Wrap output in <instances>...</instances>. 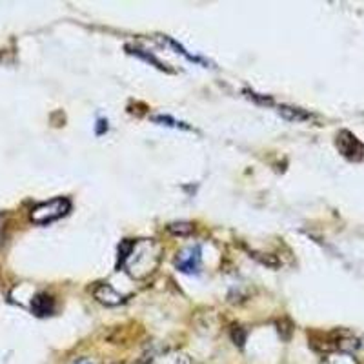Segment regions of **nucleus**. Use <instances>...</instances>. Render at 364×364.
<instances>
[{
  "instance_id": "obj_1",
  "label": "nucleus",
  "mask_w": 364,
  "mask_h": 364,
  "mask_svg": "<svg viewBox=\"0 0 364 364\" xmlns=\"http://www.w3.org/2000/svg\"><path fill=\"white\" fill-rule=\"evenodd\" d=\"M162 259V246L155 239L124 240L119 248L117 268H124L131 279L143 281L155 273Z\"/></svg>"
},
{
  "instance_id": "obj_2",
  "label": "nucleus",
  "mask_w": 364,
  "mask_h": 364,
  "mask_svg": "<svg viewBox=\"0 0 364 364\" xmlns=\"http://www.w3.org/2000/svg\"><path fill=\"white\" fill-rule=\"evenodd\" d=\"M69 210H71V203H69L68 198L57 197L33 208L31 213H29V219L35 224H50V222L57 221L60 217L68 215Z\"/></svg>"
},
{
  "instance_id": "obj_3",
  "label": "nucleus",
  "mask_w": 364,
  "mask_h": 364,
  "mask_svg": "<svg viewBox=\"0 0 364 364\" xmlns=\"http://www.w3.org/2000/svg\"><path fill=\"white\" fill-rule=\"evenodd\" d=\"M337 148H339L342 157H346L348 161H354V162L363 161L364 157L363 143H361L359 138L355 137L351 131H348V129H342V131H339V135H337Z\"/></svg>"
},
{
  "instance_id": "obj_4",
  "label": "nucleus",
  "mask_w": 364,
  "mask_h": 364,
  "mask_svg": "<svg viewBox=\"0 0 364 364\" xmlns=\"http://www.w3.org/2000/svg\"><path fill=\"white\" fill-rule=\"evenodd\" d=\"M201 261H203V249H201V246L198 245H195L191 246V248L186 249V252H182L180 255H177L175 268L179 270V272L194 275V273H198Z\"/></svg>"
},
{
  "instance_id": "obj_5",
  "label": "nucleus",
  "mask_w": 364,
  "mask_h": 364,
  "mask_svg": "<svg viewBox=\"0 0 364 364\" xmlns=\"http://www.w3.org/2000/svg\"><path fill=\"white\" fill-rule=\"evenodd\" d=\"M335 346H337V350L350 354L351 357H355V359L359 361L361 364L364 363V337L344 333V335L337 339Z\"/></svg>"
},
{
  "instance_id": "obj_6",
  "label": "nucleus",
  "mask_w": 364,
  "mask_h": 364,
  "mask_svg": "<svg viewBox=\"0 0 364 364\" xmlns=\"http://www.w3.org/2000/svg\"><path fill=\"white\" fill-rule=\"evenodd\" d=\"M93 296H95V299H97L99 303H102V305L106 306H119L126 300V297L117 293L111 284H99L97 288L93 290Z\"/></svg>"
},
{
  "instance_id": "obj_7",
  "label": "nucleus",
  "mask_w": 364,
  "mask_h": 364,
  "mask_svg": "<svg viewBox=\"0 0 364 364\" xmlns=\"http://www.w3.org/2000/svg\"><path fill=\"white\" fill-rule=\"evenodd\" d=\"M31 312L37 317H48L55 312V300L48 293H37L31 299Z\"/></svg>"
},
{
  "instance_id": "obj_8",
  "label": "nucleus",
  "mask_w": 364,
  "mask_h": 364,
  "mask_svg": "<svg viewBox=\"0 0 364 364\" xmlns=\"http://www.w3.org/2000/svg\"><path fill=\"white\" fill-rule=\"evenodd\" d=\"M323 364H361L359 361L351 357L350 354H346V351L341 350H335V351H330L323 357Z\"/></svg>"
},
{
  "instance_id": "obj_9",
  "label": "nucleus",
  "mask_w": 364,
  "mask_h": 364,
  "mask_svg": "<svg viewBox=\"0 0 364 364\" xmlns=\"http://www.w3.org/2000/svg\"><path fill=\"white\" fill-rule=\"evenodd\" d=\"M168 231H170L171 235L188 237L194 233V224L191 222H171L170 226H168Z\"/></svg>"
},
{
  "instance_id": "obj_10",
  "label": "nucleus",
  "mask_w": 364,
  "mask_h": 364,
  "mask_svg": "<svg viewBox=\"0 0 364 364\" xmlns=\"http://www.w3.org/2000/svg\"><path fill=\"white\" fill-rule=\"evenodd\" d=\"M279 111H281V113L286 117V119H290V120H305V119H308V115H306V113H303V111H300V110H296V108L281 106V108H279Z\"/></svg>"
},
{
  "instance_id": "obj_11",
  "label": "nucleus",
  "mask_w": 364,
  "mask_h": 364,
  "mask_svg": "<svg viewBox=\"0 0 364 364\" xmlns=\"http://www.w3.org/2000/svg\"><path fill=\"white\" fill-rule=\"evenodd\" d=\"M75 364H93L92 361H88V359H80V361H77V363Z\"/></svg>"
}]
</instances>
